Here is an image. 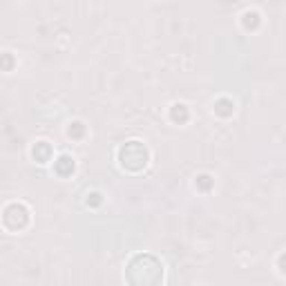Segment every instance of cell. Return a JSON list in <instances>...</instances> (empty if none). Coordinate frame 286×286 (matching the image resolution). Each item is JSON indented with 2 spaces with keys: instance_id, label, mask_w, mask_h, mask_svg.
Returning <instances> with one entry per match:
<instances>
[{
  "instance_id": "6",
  "label": "cell",
  "mask_w": 286,
  "mask_h": 286,
  "mask_svg": "<svg viewBox=\"0 0 286 286\" xmlns=\"http://www.w3.org/2000/svg\"><path fill=\"white\" fill-rule=\"evenodd\" d=\"M233 112H235V103H233L231 99L215 101V114H219V116H233Z\"/></svg>"
},
{
  "instance_id": "1",
  "label": "cell",
  "mask_w": 286,
  "mask_h": 286,
  "mask_svg": "<svg viewBox=\"0 0 286 286\" xmlns=\"http://www.w3.org/2000/svg\"><path fill=\"white\" fill-rule=\"evenodd\" d=\"M128 279L132 286H159L164 279V266L152 255H139L128 266Z\"/></svg>"
},
{
  "instance_id": "8",
  "label": "cell",
  "mask_w": 286,
  "mask_h": 286,
  "mask_svg": "<svg viewBox=\"0 0 286 286\" xmlns=\"http://www.w3.org/2000/svg\"><path fill=\"white\" fill-rule=\"evenodd\" d=\"M67 134H70V137H83V134H85V125H83V123H78V121L70 123V128H67Z\"/></svg>"
},
{
  "instance_id": "10",
  "label": "cell",
  "mask_w": 286,
  "mask_h": 286,
  "mask_svg": "<svg viewBox=\"0 0 286 286\" xmlns=\"http://www.w3.org/2000/svg\"><path fill=\"white\" fill-rule=\"evenodd\" d=\"M92 201L94 206H99L101 201H103V197H101V193H87V204Z\"/></svg>"
},
{
  "instance_id": "9",
  "label": "cell",
  "mask_w": 286,
  "mask_h": 286,
  "mask_svg": "<svg viewBox=\"0 0 286 286\" xmlns=\"http://www.w3.org/2000/svg\"><path fill=\"white\" fill-rule=\"evenodd\" d=\"M197 183H199V186L204 188V190H208V188L212 186V179H210L208 175H199V177H197Z\"/></svg>"
},
{
  "instance_id": "5",
  "label": "cell",
  "mask_w": 286,
  "mask_h": 286,
  "mask_svg": "<svg viewBox=\"0 0 286 286\" xmlns=\"http://www.w3.org/2000/svg\"><path fill=\"white\" fill-rule=\"evenodd\" d=\"M56 172H58L60 177H67V175H72L74 172V159L72 156H58V161H56Z\"/></svg>"
},
{
  "instance_id": "3",
  "label": "cell",
  "mask_w": 286,
  "mask_h": 286,
  "mask_svg": "<svg viewBox=\"0 0 286 286\" xmlns=\"http://www.w3.org/2000/svg\"><path fill=\"white\" fill-rule=\"evenodd\" d=\"M52 145H49L47 141H38L36 145L31 148V156L38 161V164H49L52 161Z\"/></svg>"
},
{
  "instance_id": "7",
  "label": "cell",
  "mask_w": 286,
  "mask_h": 286,
  "mask_svg": "<svg viewBox=\"0 0 286 286\" xmlns=\"http://www.w3.org/2000/svg\"><path fill=\"white\" fill-rule=\"evenodd\" d=\"M242 22H244V27L246 29H255L257 25H260V14H257V11H244L242 14Z\"/></svg>"
},
{
  "instance_id": "4",
  "label": "cell",
  "mask_w": 286,
  "mask_h": 286,
  "mask_svg": "<svg viewBox=\"0 0 286 286\" xmlns=\"http://www.w3.org/2000/svg\"><path fill=\"white\" fill-rule=\"evenodd\" d=\"M188 116H190V112H188V105L186 103H175L170 108V119L175 121V123H186Z\"/></svg>"
},
{
  "instance_id": "2",
  "label": "cell",
  "mask_w": 286,
  "mask_h": 286,
  "mask_svg": "<svg viewBox=\"0 0 286 286\" xmlns=\"http://www.w3.org/2000/svg\"><path fill=\"white\" fill-rule=\"evenodd\" d=\"M148 159H150L148 148L139 141H130L119 150V161L125 170H132V172L143 170V168L148 166Z\"/></svg>"
}]
</instances>
